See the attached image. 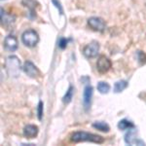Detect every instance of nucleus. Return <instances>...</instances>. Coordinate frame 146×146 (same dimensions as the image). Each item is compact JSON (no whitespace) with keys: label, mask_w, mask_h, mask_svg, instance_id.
<instances>
[{"label":"nucleus","mask_w":146,"mask_h":146,"mask_svg":"<svg viewBox=\"0 0 146 146\" xmlns=\"http://www.w3.org/2000/svg\"><path fill=\"white\" fill-rule=\"evenodd\" d=\"M98 51H100V44L98 42L94 41L84 47L83 55L88 58H93L98 56Z\"/></svg>","instance_id":"nucleus-4"},{"label":"nucleus","mask_w":146,"mask_h":146,"mask_svg":"<svg viewBox=\"0 0 146 146\" xmlns=\"http://www.w3.org/2000/svg\"><path fill=\"white\" fill-rule=\"evenodd\" d=\"M98 91L100 92V94H103V95L108 94V92L110 91V85L106 83V82L101 81L98 84Z\"/></svg>","instance_id":"nucleus-17"},{"label":"nucleus","mask_w":146,"mask_h":146,"mask_svg":"<svg viewBox=\"0 0 146 146\" xmlns=\"http://www.w3.org/2000/svg\"><path fill=\"white\" fill-rule=\"evenodd\" d=\"M92 96H93V87L88 85L85 87L83 93V106L85 110H88L91 106Z\"/></svg>","instance_id":"nucleus-9"},{"label":"nucleus","mask_w":146,"mask_h":146,"mask_svg":"<svg viewBox=\"0 0 146 146\" xmlns=\"http://www.w3.org/2000/svg\"><path fill=\"white\" fill-rule=\"evenodd\" d=\"M23 135L27 138H34L38 135V127L35 125H27L23 129Z\"/></svg>","instance_id":"nucleus-11"},{"label":"nucleus","mask_w":146,"mask_h":146,"mask_svg":"<svg viewBox=\"0 0 146 146\" xmlns=\"http://www.w3.org/2000/svg\"><path fill=\"white\" fill-rule=\"evenodd\" d=\"M52 2H53L54 5H55L56 8L58 9V11H60V15H62V14H63V9H62V5H60V2H58V0H52Z\"/></svg>","instance_id":"nucleus-22"},{"label":"nucleus","mask_w":146,"mask_h":146,"mask_svg":"<svg viewBox=\"0 0 146 146\" xmlns=\"http://www.w3.org/2000/svg\"><path fill=\"white\" fill-rule=\"evenodd\" d=\"M112 63L111 60L105 56H100L98 60V62H96V68H98V72L100 73H106L108 70L111 68Z\"/></svg>","instance_id":"nucleus-5"},{"label":"nucleus","mask_w":146,"mask_h":146,"mask_svg":"<svg viewBox=\"0 0 146 146\" xmlns=\"http://www.w3.org/2000/svg\"><path fill=\"white\" fill-rule=\"evenodd\" d=\"M127 87H128V82L125 81V80L116 82L114 85V93H121L125 89H127Z\"/></svg>","instance_id":"nucleus-16"},{"label":"nucleus","mask_w":146,"mask_h":146,"mask_svg":"<svg viewBox=\"0 0 146 146\" xmlns=\"http://www.w3.org/2000/svg\"><path fill=\"white\" fill-rule=\"evenodd\" d=\"M88 25L92 29L96 31H103L105 28V23L101 18L93 17L88 20Z\"/></svg>","instance_id":"nucleus-7"},{"label":"nucleus","mask_w":146,"mask_h":146,"mask_svg":"<svg viewBox=\"0 0 146 146\" xmlns=\"http://www.w3.org/2000/svg\"><path fill=\"white\" fill-rule=\"evenodd\" d=\"M37 116L39 120H42L43 118V102L42 101H39L38 106H37Z\"/></svg>","instance_id":"nucleus-19"},{"label":"nucleus","mask_w":146,"mask_h":146,"mask_svg":"<svg viewBox=\"0 0 146 146\" xmlns=\"http://www.w3.org/2000/svg\"><path fill=\"white\" fill-rule=\"evenodd\" d=\"M14 17L12 16H8L5 14V12L3 11V9H1V21L3 23H11L14 22Z\"/></svg>","instance_id":"nucleus-18"},{"label":"nucleus","mask_w":146,"mask_h":146,"mask_svg":"<svg viewBox=\"0 0 146 146\" xmlns=\"http://www.w3.org/2000/svg\"><path fill=\"white\" fill-rule=\"evenodd\" d=\"M118 128L121 131H125V129H135V126L133 122L129 121L127 119H123L118 123Z\"/></svg>","instance_id":"nucleus-13"},{"label":"nucleus","mask_w":146,"mask_h":146,"mask_svg":"<svg viewBox=\"0 0 146 146\" xmlns=\"http://www.w3.org/2000/svg\"><path fill=\"white\" fill-rule=\"evenodd\" d=\"M5 67H6V71L10 77L17 78V77L20 76L22 66H21V60H19L18 56H8L5 62Z\"/></svg>","instance_id":"nucleus-2"},{"label":"nucleus","mask_w":146,"mask_h":146,"mask_svg":"<svg viewBox=\"0 0 146 146\" xmlns=\"http://www.w3.org/2000/svg\"><path fill=\"white\" fill-rule=\"evenodd\" d=\"M93 127L95 129H98V131H103V133H108L110 131V127L104 122H96V123L93 124Z\"/></svg>","instance_id":"nucleus-15"},{"label":"nucleus","mask_w":146,"mask_h":146,"mask_svg":"<svg viewBox=\"0 0 146 146\" xmlns=\"http://www.w3.org/2000/svg\"><path fill=\"white\" fill-rule=\"evenodd\" d=\"M67 43H68V40L66 38H60V41H58V47L63 50V49L66 48Z\"/></svg>","instance_id":"nucleus-21"},{"label":"nucleus","mask_w":146,"mask_h":146,"mask_svg":"<svg viewBox=\"0 0 146 146\" xmlns=\"http://www.w3.org/2000/svg\"><path fill=\"white\" fill-rule=\"evenodd\" d=\"M136 133L135 131L133 129H129L128 133L125 135V142L129 145H135V144H139V145H145V143L143 141H141L139 139L135 137Z\"/></svg>","instance_id":"nucleus-8"},{"label":"nucleus","mask_w":146,"mask_h":146,"mask_svg":"<svg viewBox=\"0 0 146 146\" xmlns=\"http://www.w3.org/2000/svg\"><path fill=\"white\" fill-rule=\"evenodd\" d=\"M137 58H138V60H139L140 63H144L146 62V55L143 53V52L138 51L137 52Z\"/></svg>","instance_id":"nucleus-20"},{"label":"nucleus","mask_w":146,"mask_h":146,"mask_svg":"<svg viewBox=\"0 0 146 146\" xmlns=\"http://www.w3.org/2000/svg\"><path fill=\"white\" fill-rule=\"evenodd\" d=\"M22 41L25 46L31 48L39 42V35L34 29H28L23 33Z\"/></svg>","instance_id":"nucleus-3"},{"label":"nucleus","mask_w":146,"mask_h":146,"mask_svg":"<svg viewBox=\"0 0 146 146\" xmlns=\"http://www.w3.org/2000/svg\"><path fill=\"white\" fill-rule=\"evenodd\" d=\"M23 4L25 7H27L28 10H29V14H30V17L34 18L36 16V7L38 5L35 0H23Z\"/></svg>","instance_id":"nucleus-12"},{"label":"nucleus","mask_w":146,"mask_h":146,"mask_svg":"<svg viewBox=\"0 0 146 146\" xmlns=\"http://www.w3.org/2000/svg\"><path fill=\"white\" fill-rule=\"evenodd\" d=\"M70 140L74 143L88 141V142L101 144V143L104 142V138L102 136L94 135V133H86V131H75L70 136Z\"/></svg>","instance_id":"nucleus-1"},{"label":"nucleus","mask_w":146,"mask_h":146,"mask_svg":"<svg viewBox=\"0 0 146 146\" xmlns=\"http://www.w3.org/2000/svg\"><path fill=\"white\" fill-rule=\"evenodd\" d=\"M4 48L9 52H15L18 49V40L14 35H8L4 39Z\"/></svg>","instance_id":"nucleus-10"},{"label":"nucleus","mask_w":146,"mask_h":146,"mask_svg":"<svg viewBox=\"0 0 146 146\" xmlns=\"http://www.w3.org/2000/svg\"><path fill=\"white\" fill-rule=\"evenodd\" d=\"M73 95H74V87L70 85L69 88H68V90L66 91V93H65L64 96L62 98V102L64 103V104H68V103H70L72 100V98H73Z\"/></svg>","instance_id":"nucleus-14"},{"label":"nucleus","mask_w":146,"mask_h":146,"mask_svg":"<svg viewBox=\"0 0 146 146\" xmlns=\"http://www.w3.org/2000/svg\"><path fill=\"white\" fill-rule=\"evenodd\" d=\"M23 69L25 71V74H27L29 77L31 78H37L40 76V71L38 70V68L35 66V64L33 62H31L30 60H27L25 62L23 66Z\"/></svg>","instance_id":"nucleus-6"}]
</instances>
